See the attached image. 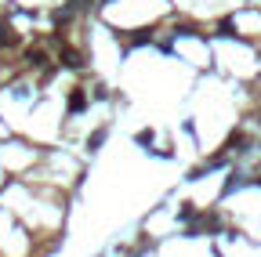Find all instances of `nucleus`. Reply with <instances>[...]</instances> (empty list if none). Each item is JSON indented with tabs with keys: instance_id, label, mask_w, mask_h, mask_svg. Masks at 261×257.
Wrapping results in <instances>:
<instances>
[{
	"instance_id": "5",
	"label": "nucleus",
	"mask_w": 261,
	"mask_h": 257,
	"mask_svg": "<svg viewBox=\"0 0 261 257\" xmlns=\"http://www.w3.org/2000/svg\"><path fill=\"white\" fill-rule=\"evenodd\" d=\"M254 185H258V188H261V178H254Z\"/></svg>"
},
{
	"instance_id": "3",
	"label": "nucleus",
	"mask_w": 261,
	"mask_h": 257,
	"mask_svg": "<svg viewBox=\"0 0 261 257\" xmlns=\"http://www.w3.org/2000/svg\"><path fill=\"white\" fill-rule=\"evenodd\" d=\"M102 141H105V131H95V134H91V141H87V145H91V149H98Z\"/></svg>"
},
{
	"instance_id": "2",
	"label": "nucleus",
	"mask_w": 261,
	"mask_h": 257,
	"mask_svg": "<svg viewBox=\"0 0 261 257\" xmlns=\"http://www.w3.org/2000/svg\"><path fill=\"white\" fill-rule=\"evenodd\" d=\"M0 44H15V33L7 25H0Z\"/></svg>"
},
{
	"instance_id": "1",
	"label": "nucleus",
	"mask_w": 261,
	"mask_h": 257,
	"mask_svg": "<svg viewBox=\"0 0 261 257\" xmlns=\"http://www.w3.org/2000/svg\"><path fill=\"white\" fill-rule=\"evenodd\" d=\"M83 105H87V94H83V91H77V94L69 98V113H80Z\"/></svg>"
},
{
	"instance_id": "4",
	"label": "nucleus",
	"mask_w": 261,
	"mask_h": 257,
	"mask_svg": "<svg viewBox=\"0 0 261 257\" xmlns=\"http://www.w3.org/2000/svg\"><path fill=\"white\" fill-rule=\"evenodd\" d=\"M138 145H153V131H138Z\"/></svg>"
}]
</instances>
